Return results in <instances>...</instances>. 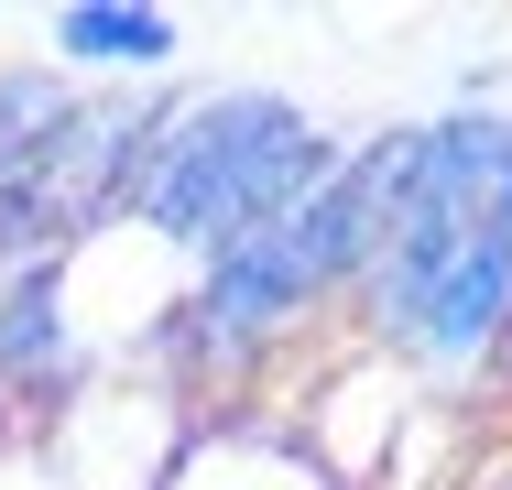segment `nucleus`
Wrapping results in <instances>:
<instances>
[{"label": "nucleus", "instance_id": "1", "mask_svg": "<svg viewBox=\"0 0 512 490\" xmlns=\"http://www.w3.org/2000/svg\"><path fill=\"white\" fill-rule=\"evenodd\" d=\"M360 327L414 382H469L512 338V120L436 109L414 120V196L360 262Z\"/></svg>", "mask_w": 512, "mask_h": 490}, {"label": "nucleus", "instance_id": "7", "mask_svg": "<svg viewBox=\"0 0 512 490\" xmlns=\"http://www.w3.org/2000/svg\"><path fill=\"white\" fill-rule=\"evenodd\" d=\"M44 44H55L66 77H164L186 55V22L153 11V0H66L44 22Z\"/></svg>", "mask_w": 512, "mask_h": 490}, {"label": "nucleus", "instance_id": "9", "mask_svg": "<svg viewBox=\"0 0 512 490\" xmlns=\"http://www.w3.org/2000/svg\"><path fill=\"white\" fill-rule=\"evenodd\" d=\"M66 109H77L66 66H0V164H22V153H33Z\"/></svg>", "mask_w": 512, "mask_h": 490}, {"label": "nucleus", "instance_id": "5", "mask_svg": "<svg viewBox=\"0 0 512 490\" xmlns=\"http://www.w3.org/2000/svg\"><path fill=\"white\" fill-rule=\"evenodd\" d=\"M55 273H66V327H77L88 371L120 360V349H142V360H153V338L175 327V305H186V284H197V262H186V251H164L142 218L88 229Z\"/></svg>", "mask_w": 512, "mask_h": 490}, {"label": "nucleus", "instance_id": "10", "mask_svg": "<svg viewBox=\"0 0 512 490\" xmlns=\"http://www.w3.org/2000/svg\"><path fill=\"white\" fill-rule=\"evenodd\" d=\"M0 490H66L55 458H44V436H0Z\"/></svg>", "mask_w": 512, "mask_h": 490}, {"label": "nucleus", "instance_id": "4", "mask_svg": "<svg viewBox=\"0 0 512 490\" xmlns=\"http://www.w3.org/2000/svg\"><path fill=\"white\" fill-rule=\"evenodd\" d=\"M175 98H77L22 164H0V284L33 262H66L88 229L131 207V175L153 153Z\"/></svg>", "mask_w": 512, "mask_h": 490}, {"label": "nucleus", "instance_id": "6", "mask_svg": "<svg viewBox=\"0 0 512 490\" xmlns=\"http://www.w3.org/2000/svg\"><path fill=\"white\" fill-rule=\"evenodd\" d=\"M175 392L164 382H88L44 414V458L66 490H164L175 480Z\"/></svg>", "mask_w": 512, "mask_h": 490}, {"label": "nucleus", "instance_id": "2", "mask_svg": "<svg viewBox=\"0 0 512 490\" xmlns=\"http://www.w3.org/2000/svg\"><path fill=\"white\" fill-rule=\"evenodd\" d=\"M404 196H414V120L360 131L349 164H338L306 207L262 218L251 240H229V251H207V262H197L175 327L153 338V382H164V392L229 382V371H251L262 349H284L327 294L360 284V262H371L382 229L404 218Z\"/></svg>", "mask_w": 512, "mask_h": 490}, {"label": "nucleus", "instance_id": "3", "mask_svg": "<svg viewBox=\"0 0 512 490\" xmlns=\"http://www.w3.org/2000/svg\"><path fill=\"white\" fill-rule=\"evenodd\" d=\"M338 164H349V131H327L295 88L229 77V88H197V98L164 109V131H153L120 218H142L164 251L207 262V251L251 240L262 218L306 207Z\"/></svg>", "mask_w": 512, "mask_h": 490}, {"label": "nucleus", "instance_id": "8", "mask_svg": "<svg viewBox=\"0 0 512 490\" xmlns=\"http://www.w3.org/2000/svg\"><path fill=\"white\" fill-rule=\"evenodd\" d=\"M164 490H338L316 469V447L273 436V425H197L175 447V480Z\"/></svg>", "mask_w": 512, "mask_h": 490}]
</instances>
